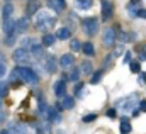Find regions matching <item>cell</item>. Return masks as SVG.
I'll return each instance as SVG.
<instances>
[{
    "instance_id": "obj_1",
    "label": "cell",
    "mask_w": 146,
    "mask_h": 134,
    "mask_svg": "<svg viewBox=\"0 0 146 134\" xmlns=\"http://www.w3.org/2000/svg\"><path fill=\"white\" fill-rule=\"evenodd\" d=\"M22 78V82H26V83H33V85H36L37 82H39V76L36 75V71H33L31 68L27 66H17L14 70V73H12V80H15V78Z\"/></svg>"
},
{
    "instance_id": "obj_2",
    "label": "cell",
    "mask_w": 146,
    "mask_h": 134,
    "mask_svg": "<svg viewBox=\"0 0 146 134\" xmlns=\"http://www.w3.org/2000/svg\"><path fill=\"white\" fill-rule=\"evenodd\" d=\"M83 31L87 36H95L99 31V19L97 17H88L83 21Z\"/></svg>"
},
{
    "instance_id": "obj_3",
    "label": "cell",
    "mask_w": 146,
    "mask_h": 134,
    "mask_svg": "<svg viewBox=\"0 0 146 134\" xmlns=\"http://www.w3.org/2000/svg\"><path fill=\"white\" fill-rule=\"evenodd\" d=\"M12 58H14V61H17V63L21 65V63H29V60H31V54H29V51H27V49H24V48H19V49H15V51H14Z\"/></svg>"
},
{
    "instance_id": "obj_4",
    "label": "cell",
    "mask_w": 146,
    "mask_h": 134,
    "mask_svg": "<svg viewBox=\"0 0 146 134\" xmlns=\"http://www.w3.org/2000/svg\"><path fill=\"white\" fill-rule=\"evenodd\" d=\"M102 42H104V46H112L114 42H115V29L114 27H109V29H106L104 31V36H102Z\"/></svg>"
},
{
    "instance_id": "obj_5",
    "label": "cell",
    "mask_w": 146,
    "mask_h": 134,
    "mask_svg": "<svg viewBox=\"0 0 146 134\" xmlns=\"http://www.w3.org/2000/svg\"><path fill=\"white\" fill-rule=\"evenodd\" d=\"M112 12H114V3L109 0H102V19L109 21L112 17Z\"/></svg>"
},
{
    "instance_id": "obj_6",
    "label": "cell",
    "mask_w": 146,
    "mask_h": 134,
    "mask_svg": "<svg viewBox=\"0 0 146 134\" xmlns=\"http://www.w3.org/2000/svg\"><path fill=\"white\" fill-rule=\"evenodd\" d=\"M48 7L49 9H53L54 12H61V10H65V7H66V2L65 0H48Z\"/></svg>"
},
{
    "instance_id": "obj_7",
    "label": "cell",
    "mask_w": 146,
    "mask_h": 134,
    "mask_svg": "<svg viewBox=\"0 0 146 134\" xmlns=\"http://www.w3.org/2000/svg\"><path fill=\"white\" fill-rule=\"evenodd\" d=\"M2 29H3V33H5V34H14V31H15V21H14L12 17H9V19H3Z\"/></svg>"
},
{
    "instance_id": "obj_8",
    "label": "cell",
    "mask_w": 146,
    "mask_h": 134,
    "mask_svg": "<svg viewBox=\"0 0 146 134\" xmlns=\"http://www.w3.org/2000/svg\"><path fill=\"white\" fill-rule=\"evenodd\" d=\"M65 92H66V82L65 80L56 82V85H54V95L58 99H63L65 97Z\"/></svg>"
},
{
    "instance_id": "obj_9",
    "label": "cell",
    "mask_w": 146,
    "mask_h": 134,
    "mask_svg": "<svg viewBox=\"0 0 146 134\" xmlns=\"http://www.w3.org/2000/svg\"><path fill=\"white\" fill-rule=\"evenodd\" d=\"M44 112H46V117H48V121H51V122H58V121H61V117H60V112H58L56 109H53V107H48Z\"/></svg>"
},
{
    "instance_id": "obj_10",
    "label": "cell",
    "mask_w": 146,
    "mask_h": 134,
    "mask_svg": "<svg viewBox=\"0 0 146 134\" xmlns=\"http://www.w3.org/2000/svg\"><path fill=\"white\" fill-rule=\"evenodd\" d=\"M73 61H75V58H73V54H63L61 58H60V66L61 68H70L73 65Z\"/></svg>"
},
{
    "instance_id": "obj_11",
    "label": "cell",
    "mask_w": 146,
    "mask_h": 134,
    "mask_svg": "<svg viewBox=\"0 0 146 134\" xmlns=\"http://www.w3.org/2000/svg\"><path fill=\"white\" fill-rule=\"evenodd\" d=\"M54 37L60 39V41H65V39L72 37V31H70L68 27H60V29L56 31V36H54Z\"/></svg>"
},
{
    "instance_id": "obj_12",
    "label": "cell",
    "mask_w": 146,
    "mask_h": 134,
    "mask_svg": "<svg viewBox=\"0 0 146 134\" xmlns=\"http://www.w3.org/2000/svg\"><path fill=\"white\" fill-rule=\"evenodd\" d=\"M141 9V2L139 0H131L129 3H127V10H129V14L131 15H136V12Z\"/></svg>"
},
{
    "instance_id": "obj_13",
    "label": "cell",
    "mask_w": 146,
    "mask_h": 134,
    "mask_svg": "<svg viewBox=\"0 0 146 134\" xmlns=\"http://www.w3.org/2000/svg\"><path fill=\"white\" fill-rule=\"evenodd\" d=\"M42 53H44V48H42L41 44H31L29 54H33V56H36V58H41V56H42Z\"/></svg>"
},
{
    "instance_id": "obj_14",
    "label": "cell",
    "mask_w": 146,
    "mask_h": 134,
    "mask_svg": "<svg viewBox=\"0 0 146 134\" xmlns=\"http://www.w3.org/2000/svg\"><path fill=\"white\" fill-rule=\"evenodd\" d=\"M27 17H21L19 21H15V29L19 31V33H24V31H27Z\"/></svg>"
},
{
    "instance_id": "obj_15",
    "label": "cell",
    "mask_w": 146,
    "mask_h": 134,
    "mask_svg": "<svg viewBox=\"0 0 146 134\" xmlns=\"http://www.w3.org/2000/svg\"><path fill=\"white\" fill-rule=\"evenodd\" d=\"M82 53H85L87 56H94V54H95V48H94V44H92V42H85V44L82 46Z\"/></svg>"
},
{
    "instance_id": "obj_16",
    "label": "cell",
    "mask_w": 146,
    "mask_h": 134,
    "mask_svg": "<svg viewBox=\"0 0 146 134\" xmlns=\"http://www.w3.org/2000/svg\"><path fill=\"white\" fill-rule=\"evenodd\" d=\"M44 70H48L49 73H53V71L56 70V61H54L53 56H48V58H46V66H44Z\"/></svg>"
},
{
    "instance_id": "obj_17",
    "label": "cell",
    "mask_w": 146,
    "mask_h": 134,
    "mask_svg": "<svg viewBox=\"0 0 146 134\" xmlns=\"http://www.w3.org/2000/svg\"><path fill=\"white\" fill-rule=\"evenodd\" d=\"M92 0H76L75 2V5L78 7V9H82V10H87V9H90L92 7Z\"/></svg>"
},
{
    "instance_id": "obj_18",
    "label": "cell",
    "mask_w": 146,
    "mask_h": 134,
    "mask_svg": "<svg viewBox=\"0 0 146 134\" xmlns=\"http://www.w3.org/2000/svg\"><path fill=\"white\" fill-rule=\"evenodd\" d=\"M12 12H14L12 3H5V5H3V9H2V15H3V19H9V17L12 15Z\"/></svg>"
},
{
    "instance_id": "obj_19",
    "label": "cell",
    "mask_w": 146,
    "mask_h": 134,
    "mask_svg": "<svg viewBox=\"0 0 146 134\" xmlns=\"http://www.w3.org/2000/svg\"><path fill=\"white\" fill-rule=\"evenodd\" d=\"M54 41H56V37L53 34H44L42 36V46H53Z\"/></svg>"
},
{
    "instance_id": "obj_20",
    "label": "cell",
    "mask_w": 146,
    "mask_h": 134,
    "mask_svg": "<svg viewBox=\"0 0 146 134\" xmlns=\"http://www.w3.org/2000/svg\"><path fill=\"white\" fill-rule=\"evenodd\" d=\"M60 105H61L63 109H72L73 105H75V100H73V97H66V95H65V97H63V102H61Z\"/></svg>"
},
{
    "instance_id": "obj_21",
    "label": "cell",
    "mask_w": 146,
    "mask_h": 134,
    "mask_svg": "<svg viewBox=\"0 0 146 134\" xmlns=\"http://www.w3.org/2000/svg\"><path fill=\"white\" fill-rule=\"evenodd\" d=\"M27 12H29V14H37V12H39V2H37V0L29 2V5H27Z\"/></svg>"
},
{
    "instance_id": "obj_22",
    "label": "cell",
    "mask_w": 146,
    "mask_h": 134,
    "mask_svg": "<svg viewBox=\"0 0 146 134\" xmlns=\"http://www.w3.org/2000/svg\"><path fill=\"white\" fill-rule=\"evenodd\" d=\"M133 131V127H131V124L127 122V119H122V122H121V133L122 134H127Z\"/></svg>"
},
{
    "instance_id": "obj_23",
    "label": "cell",
    "mask_w": 146,
    "mask_h": 134,
    "mask_svg": "<svg viewBox=\"0 0 146 134\" xmlns=\"http://www.w3.org/2000/svg\"><path fill=\"white\" fill-rule=\"evenodd\" d=\"M82 71H83L85 75H90V73H92V63H90V61H83V63H82Z\"/></svg>"
},
{
    "instance_id": "obj_24",
    "label": "cell",
    "mask_w": 146,
    "mask_h": 134,
    "mask_svg": "<svg viewBox=\"0 0 146 134\" xmlns=\"http://www.w3.org/2000/svg\"><path fill=\"white\" fill-rule=\"evenodd\" d=\"M100 80H102V71L99 70V71H95V73H94V76H92V80H90V83H94V85H97V83H99Z\"/></svg>"
},
{
    "instance_id": "obj_25",
    "label": "cell",
    "mask_w": 146,
    "mask_h": 134,
    "mask_svg": "<svg viewBox=\"0 0 146 134\" xmlns=\"http://www.w3.org/2000/svg\"><path fill=\"white\" fill-rule=\"evenodd\" d=\"M7 94H9V83L0 82V97H5Z\"/></svg>"
},
{
    "instance_id": "obj_26",
    "label": "cell",
    "mask_w": 146,
    "mask_h": 134,
    "mask_svg": "<svg viewBox=\"0 0 146 134\" xmlns=\"http://www.w3.org/2000/svg\"><path fill=\"white\" fill-rule=\"evenodd\" d=\"M70 48H72V51H80L82 49V44H80L78 39H73L72 42H70Z\"/></svg>"
},
{
    "instance_id": "obj_27",
    "label": "cell",
    "mask_w": 146,
    "mask_h": 134,
    "mask_svg": "<svg viewBox=\"0 0 146 134\" xmlns=\"http://www.w3.org/2000/svg\"><path fill=\"white\" fill-rule=\"evenodd\" d=\"M129 68H131L133 73H139V70H141V66H139L138 61H129Z\"/></svg>"
},
{
    "instance_id": "obj_28",
    "label": "cell",
    "mask_w": 146,
    "mask_h": 134,
    "mask_svg": "<svg viewBox=\"0 0 146 134\" xmlns=\"http://www.w3.org/2000/svg\"><path fill=\"white\" fill-rule=\"evenodd\" d=\"M14 42H15V34H7L5 46H14Z\"/></svg>"
},
{
    "instance_id": "obj_29",
    "label": "cell",
    "mask_w": 146,
    "mask_h": 134,
    "mask_svg": "<svg viewBox=\"0 0 146 134\" xmlns=\"http://www.w3.org/2000/svg\"><path fill=\"white\" fill-rule=\"evenodd\" d=\"M78 75H80V71L76 68H73L72 71H70V80L72 82H78Z\"/></svg>"
},
{
    "instance_id": "obj_30",
    "label": "cell",
    "mask_w": 146,
    "mask_h": 134,
    "mask_svg": "<svg viewBox=\"0 0 146 134\" xmlns=\"http://www.w3.org/2000/svg\"><path fill=\"white\" fill-rule=\"evenodd\" d=\"M17 134H29V129H27L26 126L19 124V126H17Z\"/></svg>"
},
{
    "instance_id": "obj_31",
    "label": "cell",
    "mask_w": 146,
    "mask_h": 134,
    "mask_svg": "<svg viewBox=\"0 0 146 134\" xmlns=\"http://www.w3.org/2000/svg\"><path fill=\"white\" fill-rule=\"evenodd\" d=\"M95 119H97V115H95V114H88V115H85V117H83V122H94Z\"/></svg>"
},
{
    "instance_id": "obj_32",
    "label": "cell",
    "mask_w": 146,
    "mask_h": 134,
    "mask_svg": "<svg viewBox=\"0 0 146 134\" xmlns=\"http://www.w3.org/2000/svg\"><path fill=\"white\" fill-rule=\"evenodd\" d=\"M5 73H7V66L3 63H0V76H5Z\"/></svg>"
},
{
    "instance_id": "obj_33",
    "label": "cell",
    "mask_w": 146,
    "mask_h": 134,
    "mask_svg": "<svg viewBox=\"0 0 146 134\" xmlns=\"http://www.w3.org/2000/svg\"><path fill=\"white\" fill-rule=\"evenodd\" d=\"M136 15H138V17H143V19H146V10H145V9H139V10L136 12Z\"/></svg>"
},
{
    "instance_id": "obj_34",
    "label": "cell",
    "mask_w": 146,
    "mask_h": 134,
    "mask_svg": "<svg viewBox=\"0 0 146 134\" xmlns=\"http://www.w3.org/2000/svg\"><path fill=\"white\" fill-rule=\"evenodd\" d=\"M107 117H110V119L115 117V109H109V110H107Z\"/></svg>"
},
{
    "instance_id": "obj_35",
    "label": "cell",
    "mask_w": 146,
    "mask_h": 134,
    "mask_svg": "<svg viewBox=\"0 0 146 134\" xmlns=\"http://www.w3.org/2000/svg\"><path fill=\"white\" fill-rule=\"evenodd\" d=\"M131 58H133V54H131V51H127V53L124 54V61H126V63H129V61H131Z\"/></svg>"
},
{
    "instance_id": "obj_36",
    "label": "cell",
    "mask_w": 146,
    "mask_h": 134,
    "mask_svg": "<svg viewBox=\"0 0 146 134\" xmlns=\"http://www.w3.org/2000/svg\"><path fill=\"white\" fill-rule=\"evenodd\" d=\"M139 109H141L143 112H146V100H141V103H139Z\"/></svg>"
},
{
    "instance_id": "obj_37",
    "label": "cell",
    "mask_w": 146,
    "mask_h": 134,
    "mask_svg": "<svg viewBox=\"0 0 146 134\" xmlns=\"http://www.w3.org/2000/svg\"><path fill=\"white\" fill-rule=\"evenodd\" d=\"M0 134H12V131H10V129H2Z\"/></svg>"
},
{
    "instance_id": "obj_38",
    "label": "cell",
    "mask_w": 146,
    "mask_h": 134,
    "mask_svg": "<svg viewBox=\"0 0 146 134\" xmlns=\"http://www.w3.org/2000/svg\"><path fill=\"white\" fill-rule=\"evenodd\" d=\"M141 80H145L146 82V73H141Z\"/></svg>"
},
{
    "instance_id": "obj_39",
    "label": "cell",
    "mask_w": 146,
    "mask_h": 134,
    "mask_svg": "<svg viewBox=\"0 0 146 134\" xmlns=\"http://www.w3.org/2000/svg\"><path fill=\"white\" fill-rule=\"evenodd\" d=\"M0 109H2V102H0Z\"/></svg>"
}]
</instances>
